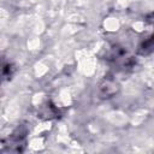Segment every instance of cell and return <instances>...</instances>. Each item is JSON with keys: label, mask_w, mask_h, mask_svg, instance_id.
I'll return each mask as SVG.
<instances>
[{"label": "cell", "mask_w": 154, "mask_h": 154, "mask_svg": "<svg viewBox=\"0 0 154 154\" xmlns=\"http://www.w3.org/2000/svg\"><path fill=\"white\" fill-rule=\"evenodd\" d=\"M26 129L20 126L18 128L16 131H13V134L8 137L7 143L5 144L6 148L2 149L5 152H22L24 147V142H25V136H26Z\"/></svg>", "instance_id": "cell-1"}, {"label": "cell", "mask_w": 154, "mask_h": 154, "mask_svg": "<svg viewBox=\"0 0 154 154\" xmlns=\"http://www.w3.org/2000/svg\"><path fill=\"white\" fill-rule=\"evenodd\" d=\"M40 118L42 119H52V118H57L59 114V111L55 108V106L52 102H46L40 107V111L37 113Z\"/></svg>", "instance_id": "cell-2"}, {"label": "cell", "mask_w": 154, "mask_h": 154, "mask_svg": "<svg viewBox=\"0 0 154 154\" xmlns=\"http://www.w3.org/2000/svg\"><path fill=\"white\" fill-rule=\"evenodd\" d=\"M13 75V66L5 58H0V83L8 81Z\"/></svg>", "instance_id": "cell-3"}, {"label": "cell", "mask_w": 154, "mask_h": 154, "mask_svg": "<svg viewBox=\"0 0 154 154\" xmlns=\"http://www.w3.org/2000/svg\"><path fill=\"white\" fill-rule=\"evenodd\" d=\"M100 90H101V95L103 97H109V96H112L113 94L117 93L118 85L112 81H105L100 85Z\"/></svg>", "instance_id": "cell-4"}, {"label": "cell", "mask_w": 154, "mask_h": 154, "mask_svg": "<svg viewBox=\"0 0 154 154\" xmlns=\"http://www.w3.org/2000/svg\"><path fill=\"white\" fill-rule=\"evenodd\" d=\"M152 48H153V40H152V37H148L140 46V53L143 54V55L144 54H149L152 52Z\"/></svg>", "instance_id": "cell-5"}]
</instances>
